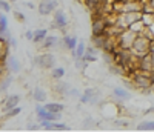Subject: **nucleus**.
I'll return each instance as SVG.
<instances>
[{
  "mask_svg": "<svg viewBox=\"0 0 154 132\" xmlns=\"http://www.w3.org/2000/svg\"><path fill=\"white\" fill-rule=\"evenodd\" d=\"M149 48H151V38L146 37L145 34H137L136 40L133 42L131 51H133L134 56L142 57V56H145V54L149 52Z\"/></svg>",
  "mask_w": 154,
  "mask_h": 132,
  "instance_id": "f257e3e1",
  "label": "nucleus"
},
{
  "mask_svg": "<svg viewBox=\"0 0 154 132\" xmlns=\"http://www.w3.org/2000/svg\"><path fill=\"white\" fill-rule=\"evenodd\" d=\"M142 19V12H119L117 16H116V23L120 29H128L133 23H136L137 20Z\"/></svg>",
  "mask_w": 154,
  "mask_h": 132,
  "instance_id": "f03ea898",
  "label": "nucleus"
},
{
  "mask_svg": "<svg viewBox=\"0 0 154 132\" xmlns=\"http://www.w3.org/2000/svg\"><path fill=\"white\" fill-rule=\"evenodd\" d=\"M108 28H109V22H108L106 16H103V14H94L93 16V25H91L93 35L106 34Z\"/></svg>",
  "mask_w": 154,
  "mask_h": 132,
  "instance_id": "7ed1b4c3",
  "label": "nucleus"
},
{
  "mask_svg": "<svg viewBox=\"0 0 154 132\" xmlns=\"http://www.w3.org/2000/svg\"><path fill=\"white\" fill-rule=\"evenodd\" d=\"M133 85L142 91H151V86H152V82H151V77H149V72H143V71H139L133 75Z\"/></svg>",
  "mask_w": 154,
  "mask_h": 132,
  "instance_id": "20e7f679",
  "label": "nucleus"
},
{
  "mask_svg": "<svg viewBox=\"0 0 154 132\" xmlns=\"http://www.w3.org/2000/svg\"><path fill=\"white\" fill-rule=\"evenodd\" d=\"M137 34L134 31H131L130 28L128 29H123L117 37H116V43H117V48H130L133 46V42L136 40Z\"/></svg>",
  "mask_w": 154,
  "mask_h": 132,
  "instance_id": "39448f33",
  "label": "nucleus"
},
{
  "mask_svg": "<svg viewBox=\"0 0 154 132\" xmlns=\"http://www.w3.org/2000/svg\"><path fill=\"white\" fill-rule=\"evenodd\" d=\"M35 64L37 66H40L42 69H53L54 68V56L51 54V52H43V54H38L35 58Z\"/></svg>",
  "mask_w": 154,
  "mask_h": 132,
  "instance_id": "423d86ee",
  "label": "nucleus"
},
{
  "mask_svg": "<svg viewBox=\"0 0 154 132\" xmlns=\"http://www.w3.org/2000/svg\"><path fill=\"white\" fill-rule=\"evenodd\" d=\"M53 28H57L60 31H65L68 28V17L62 9H56L53 12Z\"/></svg>",
  "mask_w": 154,
  "mask_h": 132,
  "instance_id": "0eeeda50",
  "label": "nucleus"
},
{
  "mask_svg": "<svg viewBox=\"0 0 154 132\" xmlns=\"http://www.w3.org/2000/svg\"><path fill=\"white\" fill-rule=\"evenodd\" d=\"M79 100H80V103H83V104H86V103H89V104H97L99 100H100V92H99L97 89H94V88H88L83 94L79 97Z\"/></svg>",
  "mask_w": 154,
  "mask_h": 132,
  "instance_id": "6e6552de",
  "label": "nucleus"
},
{
  "mask_svg": "<svg viewBox=\"0 0 154 132\" xmlns=\"http://www.w3.org/2000/svg\"><path fill=\"white\" fill-rule=\"evenodd\" d=\"M57 2L56 0H40L37 5V12L40 16H49L57 9Z\"/></svg>",
  "mask_w": 154,
  "mask_h": 132,
  "instance_id": "1a4fd4ad",
  "label": "nucleus"
},
{
  "mask_svg": "<svg viewBox=\"0 0 154 132\" xmlns=\"http://www.w3.org/2000/svg\"><path fill=\"white\" fill-rule=\"evenodd\" d=\"M137 69L139 71H143V72H151L154 69V58H152L151 52H148V54H145L142 57H139Z\"/></svg>",
  "mask_w": 154,
  "mask_h": 132,
  "instance_id": "9d476101",
  "label": "nucleus"
},
{
  "mask_svg": "<svg viewBox=\"0 0 154 132\" xmlns=\"http://www.w3.org/2000/svg\"><path fill=\"white\" fill-rule=\"evenodd\" d=\"M60 43L63 45V48L65 49H68V51H74L75 49V46H77V43H79V40H77V37L75 35H63L62 38H60Z\"/></svg>",
  "mask_w": 154,
  "mask_h": 132,
  "instance_id": "9b49d317",
  "label": "nucleus"
},
{
  "mask_svg": "<svg viewBox=\"0 0 154 132\" xmlns=\"http://www.w3.org/2000/svg\"><path fill=\"white\" fill-rule=\"evenodd\" d=\"M69 89H71L69 83H66V82H62V78H60V80L54 85V91L57 92V94H59L60 97H65V95H68Z\"/></svg>",
  "mask_w": 154,
  "mask_h": 132,
  "instance_id": "f8f14e48",
  "label": "nucleus"
},
{
  "mask_svg": "<svg viewBox=\"0 0 154 132\" xmlns=\"http://www.w3.org/2000/svg\"><path fill=\"white\" fill-rule=\"evenodd\" d=\"M19 103H20V95H17V94L6 97L5 101H3V111H8V109H11V108L19 106Z\"/></svg>",
  "mask_w": 154,
  "mask_h": 132,
  "instance_id": "ddd939ff",
  "label": "nucleus"
},
{
  "mask_svg": "<svg viewBox=\"0 0 154 132\" xmlns=\"http://www.w3.org/2000/svg\"><path fill=\"white\" fill-rule=\"evenodd\" d=\"M46 97H48V94H46V91H45L43 88H40V86L34 88V91H32V98H34L37 103H46Z\"/></svg>",
  "mask_w": 154,
  "mask_h": 132,
  "instance_id": "4468645a",
  "label": "nucleus"
},
{
  "mask_svg": "<svg viewBox=\"0 0 154 132\" xmlns=\"http://www.w3.org/2000/svg\"><path fill=\"white\" fill-rule=\"evenodd\" d=\"M112 95L117 98V100H122V101H126V100H130V92H128L126 89H123V88H114L112 89Z\"/></svg>",
  "mask_w": 154,
  "mask_h": 132,
  "instance_id": "2eb2a0df",
  "label": "nucleus"
},
{
  "mask_svg": "<svg viewBox=\"0 0 154 132\" xmlns=\"http://www.w3.org/2000/svg\"><path fill=\"white\" fill-rule=\"evenodd\" d=\"M6 64H8V69L11 71V72H20V62L17 60V57H8V60H6Z\"/></svg>",
  "mask_w": 154,
  "mask_h": 132,
  "instance_id": "dca6fc26",
  "label": "nucleus"
},
{
  "mask_svg": "<svg viewBox=\"0 0 154 132\" xmlns=\"http://www.w3.org/2000/svg\"><path fill=\"white\" fill-rule=\"evenodd\" d=\"M43 106L51 111V112H57V114H62V111L65 109V104H62V103H56V101H49V103H45Z\"/></svg>",
  "mask_w": 154,
  "mask_h": 132,
  "instance_id": "f3484780",
  "label": "nucleus"
},
{
  "mask_svg": "<svg viewBox=\"0 0 154 132\" xmlns=\"http://www.w3.org/2000/svg\"><path fill=\"white\" fill-rule=\"evenodd\" d=\"M85 51H86V45H85V42H79V43H77V46H75V49L71 52V54H72V57L74 58H82L83 56H85Z\"/></svg>",
  "mask_w": 154,
  "mask_h": 132,
  "instance_id": "a211bd4d",
  "label": "nucleus"
},
{
  "mask_svg": "<svg viewBox=\"0 0 154 132\" xmlns=\"http://www.w3.org/2000/svg\"><path fill=\"white\" fill-rule=\"evenodd\" d=\"M59 43H60V38H59V37H56V35H46V38L43 40L42 46H43L45 49H48V48H54V46L59 45Z\"/></svg>",
  "mask_w": 154,
  "mask_h": 132,
  "instance_id": "6ab92c4d",
  "label": "nucleus"
},
{
  "mask_svg": "<svg viewBox=\"0 0 154 132\" xmlns=\"http://www.w3.org/2000/svg\"><path fill=\"white\" fill-rule=\"evenodd\" d=\"M48 35V31L45 28H40V29H35L34 31V38H32V42L34 43H43V40L46 38Z\"/></svg>",
  "mask_w": 154,
  "mask_h": 132,
  "instance_id": "aec40b11",
  "label": "nucleus"
},
{
  "mask_svg": "<svg viewBox=\"0 0 154 132\" xmlns=\"http://www.w3.org/2000/svg\"><path fill=\"white\" fill-rule=\"evenodd\" d=\"M130 29L134 31L136 34H143V31L146 29V25L142 22V19H140V20H137L136 23H133V25L130 26Z\"/></svg>",
  "mask_w": 154,
  "mask_h": 132,
  "instance_id": "412c9836",
  "label": "nucleus"
},
{
  "mask_svg": "<svg viewBox=\"0 0 154 132\" xmlns=\"http://www.w3.org/2000/svg\"><path fill=\"white\" fill-rule=\"evenodd\" d=\"M65 75V68H53L51 69V77L56 78V80H60Z\"/></svg>",
  "mask_w": 154,
  "mask_h": 132,
  "instance_id": "4be33fe9",
  "label": "nucleus"
},
{
  "mask_svg": "<svg viewBox=\"0 0 154 132\" xmlns=\"http://www.w3.org/2000/svg\"><path fill=\"white\" fill-rule=\"evenodd\" d=\"M137 130H154V120L152 122H142L137 124Z\"/></svg>",
  "mask_w": 154,
  "mask_h": 132,
  "instance_id": "5701e85b",
  "label": "nucleus"
},
{
  "mask_svg": "<svg viewBox=\"0 0 154 132\" xmlns=\"http://www.w3.org/2000/svg\"><path fill=\"white\" fill-rule=\"evenodd\" d=\"M142 22L146 26L152 25L154 23V14H151V12H142Z\"/></svg>",
  "mask_w": 154,
  "mask_h": 132,
  "instance_id": "b1692460",
  "label": "nucleus"
},
{
  "mask_svg": "<svg viewBox=\"0 0 154 132\" xmlns=\"http://www.w3.org/2000/svg\"><path fill=\"white\" fill-rule=\"evenodd\" d=\"M5 112H6L5 117H6V118H11V117L19 115V114L22 112V108H20V106H16V108H11V109H8V111H5Z\"/></svg>",
  "mask_w": 154,
  "mask_h": 132,
  "instance_id": "393cba45",
  "label": "nucleus"
},
{
  "mask_svg": "<svg viewBox=\"0 0 154 132\" xmlns=\"http://www.w3.org/2000/svg\"><path fill=\"white\" fill-rule=\"evenodd\" d=\"M8 56V48H6V42H2L0 40V62L3 58H6Z\"/></svg>",
  "mask_w": 154,
  "mask_h": 132,
  "instance_id": "a878e982",
  "label": "nucleus"
},
{
  "mask_svg": "<svg viewBox=\"0 0 154 132\" xmlns=\"http://www.w3.org/2000/svg\"><path fill=\"white\" fill-rule=\"evenodd\" d=\"M69 128L63 123H59V122H54L53 123V130H68Z\"/></svg>",
  "mask_w": 154,
  "mask_h": 132,
  "instance_id": "bb28decb",
  "label": "nucleus"
},
{
  "mask_svg": "<svg viewBox=\"0 0 154 132\" xmlns=\"http://www.w3.org/2000/svg\"><path fill=\"white\" fill-rule=\"evenodd\" d=\"M9 83H11V77H6L5 80L0 83V85H2V86H0V91H6L9 88Z\"/></svg>",
  "mask_w": 154,
  "mask_h": 132,
  "instance_id": "cd10ccee",
  "label": "nucleus"
},
{
  "mask_svg": "<svg viewBox=\"0 0 154 132\" xmlns=\"http://www.w3.org/2000/svg\"><path fill=\"white\" fill-rule=\"evenodd\" d=\"M2 11H3V12H9V11H11V5H9V2H6V0H3V5H2Z\"/></svg>",
  "mask_w": 154,
  "mask_h": 132,
  "instance_id": "c85d7f7f",
  "label": "nucleus"
},
{
  "mask_svg": "<svg viewBox=\"0 0 154 132\" xmlns=\"http://www.w3.org/2000/svg\"><path fill=\"white\" fill-rule=\"evenodd\" d=\"M25 38L32 42V38H34V31H26V32H25Z\"/></svg>",
  "mask_w": 154,
  "mask_h": 132,
  "instance_id": "c756f323",
  "label": "nucleus"
},
{
  "mask_svg": "<svg viewBox=\"0 0 154 132\" xmlns=\"http://www.w3.org/2000/svg\"><path fill=\"white\" fill-rule=\"evenodd\" d=\"M14 14H16V17H17V19H19L20 22H25V17H23V16L20 14V12H17V11H16V12H14Z\"/></svg>",
  "mask_w": 154,
  "mask_h": 132,
  "instance_id": "7c9ffc66",
  "label": "nucleus"
},
{
  "mask_svg": "<svg viewBox=\"0 0 154 132\" xmlns=\"http://www.w3.org/2000/svg\"><path fill=\"white\" fill-rule=\"evenodd\" d=\"M9 45H12V46H16L17 45V42H16V38H9V42H8Z\"/></svg>",
  "mask_w": 154,
  "mask_h": 132,
  "instance_id": "2f4dec72",
  "label": "nucleus"
},
{
  "mask_svg": "<svg viewBox=\"0 0 154 132\" xmlns=\"http://www.w3.org/2000/svg\"><path fill=\"white\" fill-rule=\"evenodd\" d=\"M149 52H151V54H154V38L151 40V48H149Z\"/></svg>",
  "mask_w": 154,
  "mask_h": 132,
  "instance_id": "473e14b6",
  "label": "nucleus"
},
{
  "mask_svg": "<svg viewBox=\"0 0 154 132\" xmlns=\"http://www.w3.org/2000/svg\"><path fill=\"white\" fill-rule=\"evenodd\" d=\"M149 77H151V82H152V85H154V69L149 72Z\"/></svg>",
  "mask_w": 154,
  "mask_h": 132,
  "instance_id": "72a5a7b5",
  "label": "nucleus"
},
{
  "mask_svg": "<svg viewBox=\"0 0 154 132\" xmlns=\"http://www.w3.org/2000/svg\"><path fill=\"white\" fill-rule=\"evenodd\" d=\"M151 112H154V106H152V108H148V109L145 111V114H151Z\"/></svg>",
  "mask_w": 154,
  "mask_h": 132,
  "instance_id": "f704fd0d",
  "label": "nucleus"
},
{
  "mask_svg": "<svg viewBox=\"0 0 154 132\" xmlns=\"http://www.w3.org/2000/svg\"><path fill=\"white\" fill-rule=\"evenodd\" d=\"M29 129H31V130H37L38 126H37V124H32V126H29Z\"/></svg>",
  "mask_w": 154,
  "mask_h": 132,
  "instance_id": "c9c22d12",
  "label": "nucleus"
},
{
  "mask_svg": "<svg viewBox=\"0 0 154 132\" xmlns=\"http://www.w3.org/2000/svg\"><path fill=\"white\" fill-rule=\"evenodd\" d=\"M2 5H3V0H0V11H2Z\"/></svg>",
  "mask_w": 154,
  "mask_h": 132,
  "instance_id": "e433bc0d",
  "label": "nucleus"
},
{
  "mask_svg": "<svg viewBox=\"0 0 154 132\" xmlns=\"http://www.w3.org/2000/svg\"><path fill=\"white\" fill-rule=\"evenodd\" d=\"M151 91H152V92H154V85H152V86H151Z\"/></svg>",
  "mask_w": 154,
  "mask_h": 132,
  "instance_id": "4c0bfd02",
  "label": "nucleus"
},
{
  "mask_svg": "<svg viewBox=\"0 0 154 132\" xmlns=\"http://www.w3.org/2000/svg\"><path fill=\"white\" fill-rule=\"evenodd\" d=\"M9 2H17V0H9Z\"/></svg>",
  "mask_w": 154,
  "mask_h": 132,
  "instance_id": "58836bf2",
  "label": "nucleus"
},
{
  "mask_svg": "<svg viewBox=\"0 0 154 132\" xmlns=\"http://www.w3.org/2000/svg\"><path fill=\"white\" fill-rule=\"evenodd\" d=\"M0 75H2V72H0Z\"/></svg>",
  "mask_w": 154,
  "mask_h": 132,
  "instance_id": "ea45409f",
  "label": "nucleus"
}]
</instances>
